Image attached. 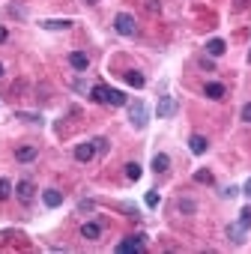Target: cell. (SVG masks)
I'll return each mask as SVG.
<instances>
[{"label":"cell","instance_id":"obj_24","mask_svg":"<svg viewBox=\"0 0 251 254\" xmlns=\"http://www.w3.org/2000/svg\"><path fill=\"white\" fill-rule=\"evenodd\" d=\"M117 206H120L123 212H129V218H138V215H141V212H138V206H135V203H129V200H120Z\"/></svg>","mask_w":251,"mask_h":254},{"label":"cell","instance_id":"obj_20","mask_svg":"<svg viewBox=\"0 0 251 254\" xmlns=\"http://www.w3.org/2000/svg\"><path fill=\"white\" fill-rule=\"evenodd\" d=\"M177 206H180V212H186V215H194V212H197V203H194L191 197H180Z\"/></svg>","mask_w":251,"mask_h":254},{"label":"cell","instance_id":"obj_26","mask_svg":"<svg viewBox=\"0 0 251 254\" xmlns=\"http://www.w3.org/2000/svg\"><path fill=\"white\" fill-rule=\"evenodd\" d=\"M239 224H242V227H251V206H242V212H239Z\"/></svg>","mask_w":251,"mask_h":254},{"label":"cell","instance_id":"obj_19","mask_svg":"<svg viewBox=\"0 0 251 254\" xmlns=\"http://www.w3.org/2000/svg\"><path fill=\"white\" fill-rule=\"evenodd\" d=\"M105 96H108V87H105V84H93V87H90V99H93V102L105 105Z\"/></svg>","mask_w":251,"mask_h":254},{"label":"cell","instance_id":"obj_3","mask_svg":"<svg viewBox=\"0 0 251 254\" xmlns=\"http://www.w3.org/2000/svg\"><path fill=\"white\" fill-rule=\"evenodd\" d=\"M144 233H138V236H129V239H123L120 245H117V254H135V251H144Z\"/></svg>","mask_w":251,"mask_h":254},{"label":"cell","instance_id":"obj_35","mask_svg":"<svg viewBox=\"0 0 251 254\" xmlns=\"http://www.w3.org/2000/svg\"><path fill=\"white\" fill-rule=\"evenodd\" d=\"M84 3H99V0H84Z\"/></svg>","mask_w":251,"mask_h":254},{"label":"cell","instance_id":"obj_13","mask_svg":"<svg viewBox=\"0 0 251 254\" xmlns=\"http://www.w3.org/2000/svg\"><path fill=\"white\" fill-rule=\"evenodd\" d=\"M42 200H45V206H51V209H57V206L63 203V194H60L57 189H45V191H42Z\"/></svg>","mask_w":251,"mask_h":254},{"label":"cell","instance_id":"obj_30","mask_svg":"<svg viewBox=\"0 0 251 254\" xmlns=\"http://www.w3.org/2000/svg\"><path fill=\"white\" fill-rule=\"evenodd\" d=\"M93 144H96V153H105V150H108V141H105V138H96Z\"/></svg>","mask_w":251,"mask_h":254},{"label":"cell","instance_id":"obj_25","mask_svg":"<svg viewBox=\"0 0 251 254\" xmlns=\"http://www.w3.org/2000/svg\"><path fill=\"white\" fill-rule=\"evenodd\" d=\"M144 200H147V206H150V209H156V206L162 203V194H159V191H147V197H144Z\"/></svg>","mask_w":251,"mask_h":254},{"label":"cell","instance_id":"obj_29","mask_svg":"<svg viewBox=\"0 0 251 254\" xmlns=\"http://www.w3.org/2000/svg\"><path fill=\"white\" fill-rule=\"evenodd\" d=\"M78 209H81V212H93V209H96V203H93V200H81V203H78Z\"/></svg>","mask_w":251,"mask_h":254},{"label":"cell","instance_id":"obj_14","mask_svg":"<svg viewBox=\"0 0 251 254\" xmlns=\"http://www.w3.org/2000/svg\"><path fill=\"white\" fill-rule=\"evenodd\" d=\"M203 93H206L209 99H215V102H218V99H224V93H227V90H224V84H218V81H209V84L203 87Z\"/></svg>","mask_w":251,"mask_h":254},{"label":"cell","instance_id":"obj_10","mask_svg":"<svg viewBox=\"0 0 251 254\" xmlns=\"http://www.w3.org/2000/svg\"><path fill=\"white\" fill-rule=\"evenodd\" d=\"M81 236L90 239V242H96V239L102 236V224H96V221H84V224H81Z\"/></svg>","mask_w":251,"mask_h":254},{"label":"cell","instance_id":"obj_23","mask_svg":"<svg viewBox=\"0 0 251 254\" xmlns=\"http://www.w3.org/2000/svg\"><path fill=\"white\" fill-rule=\"evenodd\" d=\"M126 177H129V180H141V165L129 162V165H126Z\"/></svg>","mask_w":251,"mask_h":254},{"label":"cell","instance_id":"obj_7","mask_svg":"<svg viewBox=\"0 0 251 254\" xmlns=\"http://www.w3.org/2000/svg\"><path fill=\"white\" fill-rule=\"evenodd\" d=\"M105 105H111V108H123V105H129V99H126V93H123V90H111V87H108Z\"/></svg>","mask_w":251,"mask_h":254},{"label":"cell","instance_id":"obj_21","mask_svg":"<svg viewBox=\"0 0 251 254\" xmlns=\"http://www.w3.org/2000/svg\"><path fill=\"white\" fill-rule=\"evenodd\" d=\"M12 197V183L6 177H0V200H9Z\"/></svg>","mask_w":251,"mask_h":254},{"label":"cell","instance_id":"obj_28","mask_svg":"<svg viewBox=\"0 0 251 254\" xmlns=\"http://www.w3.org/2000/svg\"><path fill=\"white\" fill-rule=\"evenodd\" d=\"M15 117H18V120H27V123H42V120H39L36 114H21V111H18Z\"/></svg>","mask_w":251,"mask_h":254},{"label":"cell","instance_id":"obj_1","mask_svg":"<svg viewBox=\"0 0 251 254\" xmlns=\"http://www.w3.org/2000/svg\"><path fill=\"white\" fill-rule=\"evenodd\" d=\"M114 30H117L120 36H135V33H138L135 15H129V12H117V15H114Z\"/></svg>","mask_w":251,"mask_h":254},{"label":"cell","instance_id":"obj_32","mask_svg":"<svg viewBox=\"0 0 251 254\" xmlns=\"http://www.w3.org/2000/svg\"><path fill=\"white\" fill-rule=\"evenodd\" d=\"M72 87H75V90H78V93H87V84H84V81H75V84H72Z\"/></svg>","mask_w":251,"mask_h":254},{"label":"cell","instance_id":"obj_27","mask_svg":"<svg viewBox=\"0 0 251 254\" xmlns=\"http://www.w3.org/2000/svg\"><path fill=\"white\" fill-rule=\"evenodd\" d=\"M239 120H242V123H251V102H248V105H242V111H239Z\"/></svg>","mask_w":251,"mask_h":254},{"label":"cell","instance_id":"obj_5","mask_svg":"<svg viewBox=\"0 0 251 254\" xmlns=\"http://www.w3.org/2000/svg\"><path fill=\"white\" fill-rule=\"evenodd\" d=\"M69 66H72L75 72H87V66H90V57H87L84 51H72V54H69Z\"/></svg>","mask_w":251,"mask_h":254},{"label":"cell","instance_id":"obj_17","mask_svg":"<svg viewBox=\"0 0 251 254\" xmlns=\"http://www.w3.org/2000/svg\"><path fill=\"white\" fill-rule=\"evenodd\" d=\"M126 84H129V87H138V90H141V87L147 84V78H144L138 69H129V72H126Z\"/></svg>","mask_w":251,"mask_h":254},{"label":"cell","instance_id":"obj_4","mask_svg":"<svg viewBox=\"0 0 251 254\" xmlns=\"http://www.w3.org/2000/svg\"><path fill=\"white\" fill-rule=\"evenodd\" d=\"M177 108H180V105H177V99H174V96H162L156 111H159V117H162V120H171V117L177 114Z\"/></svg>","mask_w":251,"mask_h":254},{"label":"cell","instance_id":"obj_36","mask_svg":"<svg viewBox=\"0 0 251 254\" xmlns=\"http://www.w3.org/2000/svg\"><path fill=\"white\" fill-rule=\"evenodd\" d=\"M248 63H251V51H248Z\"/></svg>","mask_w":251,"mask_h":254},{"label":"cell","instance_id":"obj_22","mask_svg":"<svg viewBox=\"0 0 251 254\" xmlns=\"http://www.w3.org/2000/svg\"><path fill=\"white\" fill-rule=\"evenodd\" d=\"M194 183H200V186H212V171H206V168L197 171V174H194Z\"/></svg>","mask_w":251,"mask_h":254},{"label":"cell","instance_id":"obj_9","mask_svg":"<svg viewBox=\"0 0 251 254\" xmlns=\"http://www.w3.org/2000/svg\"><path fill=\"white\" fill-rule=\"evenodd\" d=\"M93 156H96V144H93V141H87V144H78V147H75V159H78V162H90Z\"/></svg>","mask_w":251,"mask_h":254},{"label":"cell","instance_id":"obj_15","mask_svg":"<svg viewBox=\"0 0 251 254\" xmlns=\"http://www.w3.org/2000/svg\"><path fill=\"white\" fill-rule=\"evenodd\" d=\"M224 51H227L224 39H209V42H206V54H209V57H221Z\"/></svg>","mask_w":251,"mask_h":254},{"label":"cell","instance_id":"obj_33","mask_svg":"<svg viewBox=\"0 0 251 254\" xmlns=\"http://www.w3.org/2000/svg\"><path fill=\"white\" fill-rule=\"evenodd\" d=\"M6 39H9V30H6V27H0V42H6Z\"/></svg>","mask_w":251,"mask_h":254},{"label":"cell","instance_id":"obj_34","mask_svg":"<svg viewBox=\"0 0 251 254\" xmlns=\"http://www.w3.org/2000/svg\"><path fill=\"white\" fill-rule=\"evenodd\" d=\"M242 191H245V194L251 197V177H248V183H245V189H242Z\"/></svg>","mask_w":251,"mask_h":254},{"label":"cell","instance_id":"obj_2","mask_svg":"<svg viewBox=\"0 0 251 254\" xmlns=\"http://www.w3.org/2000/svg\"><path fill=\"white\" fill-rule=\"evenodd\" d=\"M129 120H132L135 129H144V126L150 123V111H147V105H144V102H129Z\"/></svg>","mask_w":251,"mask_h":254},{"label":"cell","instance_id":"obj_18","mask_svg":"<svg viewBox=\"0 0 251 254\" xmlns=\"http://www.w3.org/2000/svg\"><path fill=\"white\" fill-rule=\"evenodd\" d=\"M36 156H39V150H36V147H21V150H15V159H18V162H24V165H27V162H33Z\"/></svg>","mask_w":251,"mask_h":254},{"label":"cell","instance_id":"obj_12","mask_svg":"<svg viewBox=\"0 0 251 254\" xmlns=\"http://www.w3.org/2000/svg\"><path fill=\"white\" fill-rule=\"evenodd\" d=\"M72 27V18H45L42 21V30H69Z\"/></svg>","mask_w":251,"mask_h":254},{"label":"cell","instance_id":"obj_6","mask_svg":"<svg viewBox=\"0 0 251 254\" xmlns=\"http://www.w3.org/2000/svg\"><path fill=\"white\" fill-rule=\"evenodd\" d=\"M33 191H36V189H33V183H30V180H21V183L15 186V194H18V200H21V203H30V200H33Z\"/></svg>","mask_w":251,"mask_h":254},{"label":"cell","instance_id":"obj_8","mask_svg":"<svg viewBox=\"0 0 251 254\" xmlns=\"http://www.w3.org/2000/svg\"><path fill=\"white\" fill-rule=\"evenodd\" d=\"M188 150H191L194 156H203V153L209 150V141H206L203 135H191V138H188Z\"/></svg>","mask_w":251,"mask_h":254},{"label":"cell","instance_id":"obj_31","mask_svg":"<svg viewBox=\"0 0 251 254\" xmlns=\"http://www.w3.org/2000/svg\"><path fill=\"white\" fill-rule=\"evenodd\" d=\"M236 194H239V189H236V186H227V189L221 191V197H236Z\"/></svg>","mask_w":251,"mask_h":254},{"label":"cell","instance_id":"obj_16","mask_svg":"<svg viewBox=\"0 0 251 254\" xmlns=\"http://www.w3.org/2000/svg\"><path fill=\"white\" fill-rule=\"evenodd\" d=\"M168 168H171V156H165V153H156V156H153V171H156V174H165Z\"/></svg>","mask_w":251,"mask_h":254},{"label":"cell","instance_id":"obj_37","mask_svg":"<svg viewBox=\"0 0 251 254\" xmlns=\"http://www.w3.org/2000/svg\"><path fill=\"white\" fill-rule=\"evenodd\" d=\"M0 75H3V66H0Z\"/></svg>","mask_w":251,"mask_h":254},{"label":"cell","instance_id":"obj_11","mask_svg":"<svg viewBox=\"0 0 251 254\" xmlns=\"http://www.w3.org/2000/svg\"><path fill=\"white\" fill-rule=\"evenodd\" d=\"M245 230H248V227H242L239 221H236V224H227V239H230L233 245H242V242H245Z\"/></svg>","mask_w":251,"mask_h":254}]
</instances>
